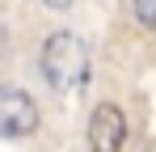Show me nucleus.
I'll list each match as a JSON object with an SVG mask.
<instances>
[{"label": "nucleus", "mask_w": 156, "mask_h": 152, "mask_svg": "<svg viewBox=\"0 0 156 152\" xmlns=\"http://www.w3.org/2000/svg\"><path fill=\"white\" fill-rule=\"evenodd\" d=\"M38 72L55 93H80L89 85V72H93L89 42L72 30H51L38 47Z\"/></svg>", "instance_id": "nucleus-1"}, {"label": "nucleus", "mask_w": 156, "mask_h": 152, "mask_svg": "<svg viewBox=\"0 0 156 152\" xmlns=\"http://www.w3.org/2000/svg\"><path fill=\"white\" fill-rule=\"evenodd\" d=\"M0 42H4V21H0Z\"/></svg>", "instance_id": "nucleus-6"}, {"label": "nucleus", "mask_w": 156, "mask_h": 152, "mask_svg": "<svg viewBox=\"0 0 156 152\" xmlns=\"http://www.w3.org/2000/svg\"><path fill=\"white\" fill-rule=\"evenodd\" d=\"M131 21L148 34H156V0H131Z\"/></svg>", "instance_id": "nucleus-4"}, {"label": "nucleus", "mask_w": 156, "mask_h": 152, "mask_svg": "<svg viewBox=\"0 0 156 152\" xmlns=\"http://www.w3.org/2000/svg\"><path fill=\"white\" fill-rule=\"evenodd\" d=\"M42 4H47V9H55V13H68L76 0H42Z\"/></svg>", "instance_id": "nucleus-5"}, {"label": "nucleus", "mask_w": 156, "mask_h": 152, "mask_svg": "<svg viewBox=\"0 0 156 152\" xmlns=\"http://www.w3.org/2000/svg\"><path fill=\"white\" fill-rule=\"evenodd\" d=\"M84 135H89V152H122L127 148V114L114 101H101V106H93Z\"/></svg>", "instance_id": "nucleus-3"}, {"label": "nucleus", "mask_w": 156, "mask_h": 152, "mask_svg": "<svg viewBox=\"0 0 156 152\" xmlns=\"http://www.w3.org/2000/svg\"><path fill=\"white\" fill-rule=\"evenodd\" d=\"M42 123V110H38V101L30 97L21 85H0V139H9V144H21L30 139L34 131Z\"/></svg>", "instance_id": "nucleus-2"}]
</instances>
